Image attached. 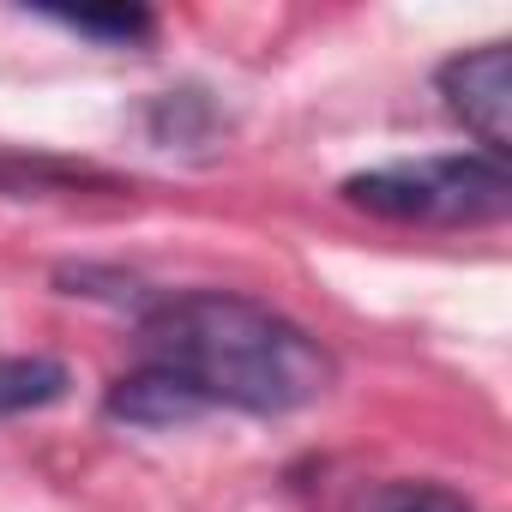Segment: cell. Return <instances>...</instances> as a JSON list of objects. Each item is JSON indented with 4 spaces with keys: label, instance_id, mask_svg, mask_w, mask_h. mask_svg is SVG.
Segmentation results:
<instances>
[{
    "label": "cell",
    "instance_id": "obj_1",
    "mask_svg": "<svg viewBox=\"0 0 512 512\" xmlns=\"http://www.w3.org/2000/svg\"><path fill=\"white\" fill-rule=\"evenodd\" d=\"M139 344L157 368L181 374L211 410L247 416H290L332 386V356L266 302L229 290H187L163 296L139 320Z\"/></svg>",
    "mask_w": 512,
    "mask_h": 512
},
{
    "label": "cell",
    "instance_id": "obj_2",
    "mask_svg": "<svg viewBox=\"0 0 512 512\" xmlns=\"http://www.w3.org/2000/svg\"><path fill=\"white\" fill-rule=\"evenodd\" d=\"M344 199L392 223H494L512 205V175L500 169V157L458 151L362 169L344 181Z\"/></svg>",
    "mask_w": 512,
    "mask_h": 512
},
{
    "label": "cell",
    "instance_id": "obj_3",
    "mask_svg": "<svg viewBox=\"0 0 512 512\" xmlns=\"http://www.w3.org/2000/svg\"><path fill=\"white\" fill-rule=\"evenodd\" d=\"M434 85H440L446 109L482 139V157H506V145H512V49L506 43L464 49L434 73Z\"/></svg>",
    "mask_w": 512,
    "mask_h": 512
},
{
    "label": "cell",
    "instance_id": "obj_4",
    "mask_svg": "<svg viewBox=\"0 0 512 512\" xmlns=\"http://www.w3.org/2000/svg\"><path fill=\"white\" fill-rule=\"evenodd\" d=\"M211 404L169 368L145 362L139 374H121L109 392H103V416L109 422H127V428H187L199 422Z\"/></svg>",
    "mask_w": 512,
    "mask_h": 512
},
{
    "label": "cell",
    "instance_id": "obj_5",
    "mask_svg": "<svg viewBox=\"0 0 512 512\" xmlns=\"http://www.w3.org/2000/svg\"><path fill=\"white\" fill-rule=\"evenodd\" d=\"M67 386H73V374L55 356H0V416L49 410L67 398Z\"/></svg>",
    "mask_w": 512,
    "mask_h": 512
},
{
    "label": "cell",
    "instance_id": "obj_6",
    "mask_svg": "<svg viewBox=\"0 0 512 512\" xmlns=\"http://www.w3.org/2000/svg\"><path fill=\"white\" fill-rule=\"evenodd\" d=\"M67 31H85V37H103V43H145L157 31V19L145 7H85V13H55Z\"/></svg>",
    "mask_w": 512,
    "mask_h": 512
},
{
    "label": "cell",
    "instance_id": "obj_7",
    "mask_svg": "<svg viewBox=\"0 0 512 512\" xmlns=\"http://www.w3.org/2000/svg\"><path fill=\"white\" fill-rule=\"evenodd\" d=\"M368 512H476V506H470V494H458L446 482H386L368 500Z\"/></svg>",
    "mask_w": 512,
    "mask_h": 512
},
{
    "label": "cell",
    "instance_id": "obj_8",
    "mask_svg": "<svg viewBox=\"0 0 512 512\" xmlns=\"http://www.w3.org/2000/svg\"><path fill=\"white\" fill-rule=\"evenodd\" d=\"M19 175H25V169H19V157H0V187H13ZM37 175H55V181H103V175H91V169H49V163H43Z\"/></svg>",
    "mask_w": 512,
    "mask_h": 512
}]
</instances>
